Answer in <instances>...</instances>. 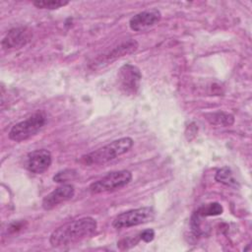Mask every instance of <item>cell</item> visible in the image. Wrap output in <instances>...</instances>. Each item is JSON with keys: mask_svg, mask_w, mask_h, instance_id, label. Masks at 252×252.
<instances>
[{"mask_svg": "<svg viewBox=\"0 0 252 252\" xmlns=\"http://www.w3.org/2000/svg\"><path fill=\"white\" fill-rule=\"evenodd\" d=\"M32 37V32L30 29L21 27L10 30L5 37L2 39L3 49H15L21 48L26 45Z\"/></svg>", "mask_w": 252, "mask_h": 252, "instance_id": "30bf717a", "label": "cell"}, {"mask_svg": "<svg viewBox=\"0 0 252 252\" xmlns=\"http://www.w3.org/2000/svg\"><path fill=\"white\" fill-rule=\"evenodd\" d=\"M46 114L38 110L27 119L15 124L9 131V138L15 142H23L34 136L46 123Z\"/></svg>", "mask_w": 252, "mask_h": 252, "instance_id": "3957f363", "label": "cell"}, {"mask_svg": "<svg viewBox=\"0 0 252 252\" xmlns=\"http://www.w3.org/2000/svg\"><path fill=\"white\" fill-rule=\"evenodd\" d=\"M75 188L72 184H62L47 194L42 200V208L46 211L52 210L61 203H64L74 197Z\"/></svg>", "mask_w": 252, "mask_h": 252, "instance_id": "9c48e42d", "label": "cell"}, {"mask_svg": "<svg viewBox=\"0 0 252 252\" xmlns=\"http://www.w3.org/2000/svg\"><path fill=\"white\" fill-rule=\"evenodd\" d=\"M96 227V220L91 217L74 220L57 227L50 234L49 243L55 248L71 246L91 237Z\"/></svg>", "mask_w": 252, "mask_h": 252, "instance_id": "6da1fadb", "label": "cell"}, {"mask_svg": "<svg viewBox=\"0 0 252 252\" xmlns=\"http://www.w3.org/2000/svg\"><path fill=\"white\" fill-rule=\"evenodd\" d=\"M77 175V171L74 169H64L61 170L59 172H57L54 176H53V180L54 182L57 183H65L73 178H75Z\"/></svg>", "mask_w": 252, "mask_h": 252, "instance_id": "2e32d148", "label": "cell"}, {"mask_svg": "<svg viewBox=\"0 0 252 252\" xmlns=\"http://www.w3.org/2000/svg\"><path fill=\"white\" fill-rule=\"evenodd\" d=\"M141 79L142 74L135 65L125 64L118 71V85L126 94H135L137 93Z\"/></svg>", "mask_w": 252, "mask_h": 252, "instance_id": "8992f818", "label": "cell"}, {"mask_svg": "<svg viewBox=\"0 0 252 252\" xmlns=\"http://www.w3.org/2000/svg\"><path fill=\"white\" fill-rule=\"evenodd\" d=\"M68 1H62V0H43V1H34L32 4L38 8V9H48V10H54L61 7H64L68 5Z\"/></svg>", "mask_w": 252, "mask_h": 252, "instance_id": "9a60e30c", "label": "cell"}, {"mask_svg": "<svg viewBox=\"0 0 252 252\" xmlns=\"http://www.w3.org/2000/svg\"><path fill=\"white\" fill-rule=\"evenodd\" d=\"M223 208L220 203H210L208 205L202 206L197 210L195 216L197 217H210V216H218L222 214Z\"/></svg>", "mask_w": 252, "mask_h": 252, "instance_id": "5bb4252c", "label": "cell"}, {"mask_svg": "<svg viewBox=\"0 0 252 252\" xmlns=\"http://www.w3.org/2000/svg\"><path fill=\"white\" fill-rule=\"evenodd\" d=\"M132 180V173L129 170L122 169L117 171H112L101 177L100 179L93 182L89 190L93 194H99L109 191H114L120 189Z\"/></svg>", "mask_w": 252, "mask_h": 252, "instance_id": "277c9868", "label": "cell"}, {"mask_svg": "<svg viewBox=\"0 0 252 252\" xmlns=\"http://www.w3.org/2000/svg\"><path fill=\"white\" fill-rule=\"evenodd\" d=\"M161 19L158 9H150L134 15L129 21V27L134 32L146 31L157 25Z\"/></svg>", "mask_w": 252, "mask_h": 252, "instance_id": "ba28073f", "label": "cell"}, {"mask_svg": "<svg viewBox=\"0 0 252 252\" xmlns=\"http://www.w3.org/2000/svg\"><path fill=\"white\" fill-rule=\"evenodd\" d=\"M215 179L218 182L222 183L227 186H236L237 185V182H236L235 178L233 177L232 171L230 170V168L228 166H223L220 169H219L215 175Z\"/></svg>", "mask_w": 252, "mask_h": 252, "instance_id": "4fadbf2b", "label": "cell"}, {"mask_svg": "<svg viewBox=\"0 0 252 252\" xmlns=\"http://www.w3.org/2000/svg\"><path fill=\"white\" fill-rule=\"evenodd\" d=\"M206 119L213 125L218 126H230L234 122V117L230 113H226L223 111H217L207 113Z\"/></svg>", "mask_w": 252, "mask_h": 252, "instance_id": "7c38bea8", "label": "cell"}, {"mask_svg": "<svg viewBox=\"0 0 252 252\" xmlns=\"http://www.w3.org/2000/svg\"><path fill=\"white\" fill-rule=\"evenodd\" d=\"M139 236H140L141 240H143L145 242H151L155 238V231L151 228L145 229L139 234Z\"/></svg>", "mask_w": 252, "mask_h": 252, "instance_id": "e0dca14e", "label": "cell"}, {"mask_svg": "<svg viewBox=\"0 0 252 252\" xmlns=\"http://www.w3.org/2000/svg\"><path fill=\"white\" fill-rule=\"evenodd\" d=\"M52 161V157L49 151L45 149L35 150L28 154L26 158V167L29 171L40 174L46 171Z\"/></svg>", "mask_w": 252, "mask_h": 252, "instance_id": "52a82bcc", "label": "cell"}, {"mask_svg": "<svg viewBox=\"0 0 252 252\" xmlns=\"http://www.w3.org/2000/svg\"><path fill=\"white\" fill-rule=\"evenodd\" d=\"M133 144L134 141L130 137H123L114 140L101 148L84 155L80 158V162L88 166L104 164L126 154L132 148Z\"/></svg>", "mask_w": 252, "mask_h": 252, "instance_id": "7a4b0ae2", "label": "cell"}, {"mask_svg": "<svg viewBox=\"0 0 252 252\" xmlns=\"http://www.w3.org/2000/svg\"><path fill=\"white\" fill-rule=\"evenodd\" d=\"M156 213L151 207H142L138 209L129 210L118 215L112 225L114 228H127L131 226H136L140 224H144L154 220Z\"/></svg>", "mask_w": 252, "mask_h": 252, "instance_id": "5b68a950", "label": "cell"}, {"mask_svg": "<svg viewBox=\"0 0 252 252\" xmlns=\"http://www.w3.org/2000/svg\"><path fill=\"white\" fill-rule=\"evenodd\" d=\"M137 48H138L137 41H135V40H128L126 42H123L119 46L115 47L114 49H112L104 57L103 60H105L106 62H111V61L117 59L118 57H121V56H124L126 54H129V53H132V52L136 51Z\"/></svg>", "mask_w": 252, "mask_h": 252, "instance_id": "8fae6325", "label": "cell"}]
</instances>
